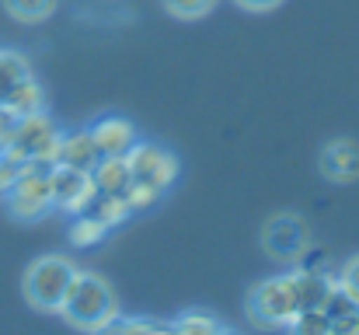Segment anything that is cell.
Returning a JSON list of instances; mask_svg holds the SVG:
<instances>
[{
	"instance_id": "obj_1",
	"label": "cell",
	"mask_w": 359,
	"mask_h": 335,
	"mask_svg": "<svg viewBox=\"0 0 359 335\" xmlns=\"http://www.w3.org/2000/svg\"><path fill=\"white\" fill-rule=\"evenodd\" d=\"M126 164H129L126 199H129L133 210L154 206V203L178 182V157H175L168 147H161V143L140 140V143L126 154Z\"/></svg>"
},
{
	"instance_id": "obj_2",
	"label": "cell",
	"mask_w": 359,
	"mask_h": 335,
	"mask_svg": "<svg viewBox=\"0 0 359 335\" xmlns=\"http://www.w3.org/2000/svg\"><path fill=\"white\" fill-rule=\"evenodd\" d=\"M60 315L84 332H98L105 322H112L119 315V297L112 290V283L98 272H77Z\"/></svg>"
},
{
	"instance_id": "obj_3",
	"label": "cell",
	"mask_w": 359,
	"mask_h": 335,
	"mask_svg": "<svg viewBox=\"0 0 359 335\" xmlns=\"http://www.w3.org/2000/svg\"><path fill=\"white\" fill-rule=\"evenodd\" d=\"M77 265L67 255H42L25 269V301L39 311H60L74 280H77Z\"/></svg>"
},
{
	"instance_id": "obj_4",
	"label": "cell",
	"mask_w": 359,
	"mask_h": 335,
	"mask_svg": "<svg viewBox=\"0 0 359 335\" xmlns=\"http://www.w3.org/2000/svg\"><path fill=\"white\" fill-rule=\"evenodd\" d=\"M297 315H300V297H297L293 272L272 276V280H262L258 287H251V294H248V318L258 329H286Z\"/></svg>"
},
{
	"instance_id": "obj_5",
	"label": "cell",
	"mask_w": 359,
	"mask_h": 335,
	"mask_svg": "<svg viewBox=\"0 0 359 335\" xmlns=\"http://www.w3.org/2000/svg\"><path fill=\"white\" fill-rule=\"evenodd\" d=\"M53 168L49 161H28L21 178L4 192L7 214L14 221H42L53 210Z\"/></svg>"
},
{
	"instance_id": "obj_6",
	"label": "cell",
	"mask_w": 359,
	"mask_h": 335,
	"mask_svg": "<svg viewBox=\"0 0 359 335\" xmlns=\"http://www.w3.org/2000/svg\"><path fill=\"white\" fill-rule=\"evenodd\" d=\"M56 147H60V129L49 119V112H35L25 119H14V129L7 136V154L28 161H49L56 164Z\"/></svg>"
},
{
	"instance_id": "obj_7",
	"label": "cell",
	"mask_w": 359,
	"mask_h": 335,
	"mask_svg": "<svg viewBox=\"0 0 359 335\" xmlns=\"http://www.w3.org/2000/svg\"><path fill=\"white\" fill-rule=\"evenodd\" d=\"M311 244H314L311 241V227L297 214H276L262 227V248H265V255L276 258V262H283V265H300V258L307 255Z\"/></svg>"
},
{
	"instance_id": "obj_8",
	"label": "cell",
	"mask_w": 359,
	"mask_h": 335,
	"mask_svg": "<svg viewBox=\"0 0 359 335\" xmlns=\"http://www.w3.org/2000/svg\"><path fill=\"white\" fill-rule=\"evenodd\" d=\"M49 182H53V210H63V214H74L77 217L95 199V178H91V171H77V168L56 164Z\"/></svg>"
},
{
	"instance_id": "obj_9",
	"label": "cell",
	"mask_w": 359,
	"mask_h": 335,
	"mask_svg": "<svg viewBox=\"0 0 359 335\" xmlns=\"http://www.w3.org/2000/svg\"><path fill=\"white\" fill-rule=\"evenodd\" d=\"M318 168L328 182H339V185H349L359 178V143L349 136H339V140H328L318 154Z\"/></svg>"
},
{
	"instance_id": "obj_10",
	"label": "cell",
	"mask_w": 359,
	"mask_h": 335,
	"mask_svg": "<svg viewBox=\"0 0 359 335\" xmlns=\"http://www.w3.org/2000/svg\"><path fill=\"white\" fill-rule=\"evenodd\" d=\"M91 136H95V147L102 157H126L140 140H136V126L122 115H102L98 122L88 126Z\"/></svg>"
},
{
	"instance_id": "obj_11",
	"label": "cell",
	"mask_w": 359,
	"mask_h": 335,
	"mask_svg": "<svg viewBox=\"0 0 359 335\" xmlns=\"http://www.w3.org/2000/svg\"><path fill=\"white\" fill-rule=\"evenodd\" d=\"M102 161L91 129H70L60 133V147H56V164L63 168H77V171H95V164Z\"/></svg>"
},
{
	"instance_id": "obj_12",
	"label": "cell",
	"mask_w": 359,
	"mask_h": 335,
	"mask_svg": "<svg viewBox=\"0 0 359 335\" xmlns=\"http://www.w3.org/2000/svg\"><path fill=\"white\" fill-rule=\"evenodd\" d=\"M4 112H11L14 119H25V115H35V112H46V95H42V84L35 77H25L7 98H4Z\"/></svg>"
},
{
	"instance_id": "obj_13",
	"label": "cell",
	"mask_w": 359,
	"mask_h": 335,
	"mask_svg": "<svg viewBox=\"0 0 359 335\" xmlns=\"http://www.w3.org/2000/svg\"><path fill=\"white\" fill-rule=\"evenodd\" d=\"M91 178H95V192L126 196V189H129V164H126V157H102L95 164Z\"/></svg>"
},
{
	"instance_id": "obj_14",
	"label": "cell",
	"mask_w": 359,
	"mask_h": 335,
	"mask_svg": "<svg viewBox=\"0 0 359 335\" xmlns=\"http://www.w3.org/2000/svg\"><path fill=\"white\" fill-rule=\"evenodd\" d=\"M84 214H91L95 221H102L109 230L112 227H119L129 214H133V206H129V199L126 196H109V192H95V199L88 203V210Z\"/></svg>"
},
{
	"instance_id": "obj_15",
	"label": "cell",
	"mask_w": 359,
	"mask_h": 335,
	"mask_svg": "<svg viewBox=\"0 0 359 335\" xmlns=\"http://www.w3.org/2000/svg\"><path fill=\"white\" fill-rule=\"evenodd\" d=\"M25 77H32L28 60H25L21 53H14V49H0V105H4V98H7Z\"/></svg>"
},
{
	"instance_id": "obj_16",
	"label": "cell",
	"mask_w": 359,
	"mask_h": 335,
	"mask_svg": "<svg viewBox=\"0 0 359 335\" xmlns=\"http://www.w3.org/2000/svg\"><path fill=\"white\" fill-rule=\"evenodd\" d=\"M4 7H7V14L14 21L39 25V21H46L56 11V0H4Z\"/></svg>"
},
{
	"instance_id": "obj_17",
	"label": "cell",
	"mask_w": 359,
	"mask_h": 335,
	"mask_svg": "<svg viewBox=\"0 0 359 335\" xmlns=\"http://www.w3.org/2000/svg\"><path fill=\"white\" fill-rule=\"evenodd\" d=\"M109 237V227L102 221H95L91 214H77L74 223H70V241L77 244V248H91V244H98V241H105Z\"/></svg>"
},
{
	"instance_id": "obj_18",
	"label": "cell",
	"mask_w": 359,
	"mask_h": 335,
	"mask_svg": "<svg viewBox=\"0 0 359 335\" xmlns=\"http://www.w3.org/2000/svg\"><path fill=\"white\" fill-rule=\"evenodd\" d=\"M290 335H332V322L321 308H311V311H300L290 325H286Z\"/></svg>"
},
{
	"instance_id": "obj_19",
	"label": "cell",
	"mask_w": 359,
	"mask_h": 335,
	"mask_svg": "<svg viewBox=\"0 0 359 335\" xmlns=\"http://www.w3.org/2000/svg\"><path fill=\"white\" fill-rule=\"evenodd\" d=\"M175 332L178 335H220V322L206 311H189L175 322Z\"/></svg>"
},
{
	"instance_id": "obj_20",
	"label": "cell",
	"mask_w": 359,
	"mask_h": 335,
	"mask_svg": "<svg viewBox=\"0 0 359 335\" xmlns=\"http://www.w3.org/2000/svg\"><path fill=\"white\" fill-rule=\"evenodd\" d=\"M161 4L178 21H199V18H206L217 7V0H161Z\"/></svg>"
},
{
	"instance_id": "obj_21",
	"label": "cell",
	"mask_w": 359,
	"mask_h": 335,
	"mask_svg": "<svg viewBox=\"0 0 359 335\" xmlns=\"http://www.w3.org/2000/svg\"><path fill=\"white\" fill-rule=\"evenodd\" d=\"M21 171H25V161L14 157V154H7V150H0V196L21 178Z\"/></svg>"
},
{
	"instance_id": "obj_22",
	"label": "cell",
	"mask_w": 359,
	"mask_h": 335,
	"mask_svg": "<svg viewBox=\"0 0 359 335\" xmlns=\"http://www.w3.org/2000/svg\"><path fill=\"white\" fill-rule=\"evenodd\" d=\"M339 283H342V287H346V290H349V294H353V297L359 301V255H353V258L342 265V272H339Z\"/></svg>"
},
{
	"instance_id": "obj_23",
	"label": "cell",
	"mask_w": 359,
	"mask_h": 335,
	"mask_svg": "<svg viewBox=\"0 0 359 335\" xmlns=\"http://www.w3.org/2000/svg\"><path fill=\"white\" fill-rule=\"evenodd\" d=\"M332 335H359V311L332 318Z\"/></svg>"
},
{
	"instance_id": "obj_24",
	"label": "cell",
	"mask_w": 359,
	"mask_h": 335,
	"mask_svg": "<svg viewBox=\"0 0 359 335\" xmlns=\"http://www.w3.org/2000/svg\"><path fill=\"white\" fill-rule=\"evenodd\" d=\"M241 11H251V14H265V11H276L283 0H234Z\"/></svg>"
},
{
	"instance_id": "obj_25",
	"label": "cell",
	"mask_w": 359,
	"mask_h": 335,
	"mask_svg": "<svg viewBox=\"0 0 359 335\" xmlns=\"http://www.w3.org/2000/svg\"><path fill=\"white\" fill-rule=\"evenodd\" d=\"M150 335H178L175 325H164V322H150Z\"/></svg>"
},
{
	"instance_id": "obj_26",
	"label": "cell",
	"mask_w": 359,
	"mask_h": 335,
	"mask_svg": "<svg viewBox=\"0 0 359 335\" xmlns=\"http://www.w3.org/2000/svg\"><path fill=\"white\" fill-rule=\"evenodd\" d=\"M220 335H234V332H227V329H220Z\"/></svg>"
}]
</instances>
